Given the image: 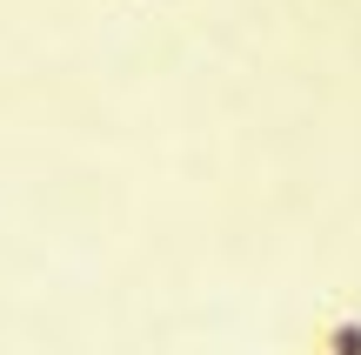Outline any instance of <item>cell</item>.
Returning <instances> with one entry per match:
<instances>
[{
  "mask_svg": "<svg viewBox=\"0 0 361 355\" xmlns=\"http://www.w3.org/2000/svg\"><path fill=\"white\" fill-rule=\"evenodd\" d=\"M308 355H328V349H308Z\"/></svg>",
  "mask_w": 361,
  "mask_h": 355,
  "instance_id": "obj_2",
  "label": "cell"
},
{
  "mask_svg": "<svg viewBox=\"0 0 361 355\" xmlns=\"http://www.w3.org/2000/svg\"><path fill=\"white\" fill-rule=\"evenodd\" d=\"M314 349H328V355H361V315L348 308V315H328L322 329H314Z\"/></svg>",
  "mask_w": 361,
  "mask_h": 355,
  "instance_id": "obj_1",
  "label": "cell"
}]
</instances>
